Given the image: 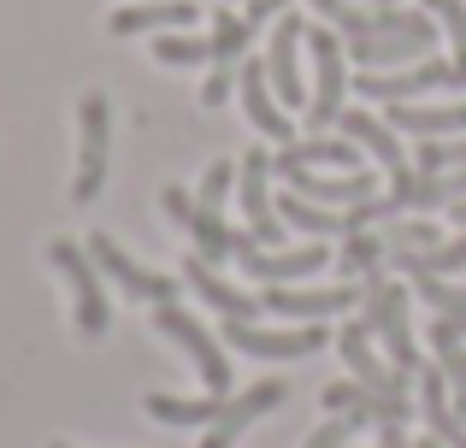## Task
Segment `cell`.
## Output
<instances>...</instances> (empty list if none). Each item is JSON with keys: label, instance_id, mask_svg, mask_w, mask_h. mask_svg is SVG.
Here are the masks:
<instances>
[{"label": "cell", "instance_id": "7", "mask_svg": "<svg viewBox=\"0 0 466 448\" xmlns=\"http://www.w3.org/2000/svg\"><path fill=\"white\" fill-rule=\"evenodd\" d=\"M154 324H159V331H166L171 343L183 348V354L195 360V372H201V383H207V390H213V395H225V390H230V360H225V348H218V336L207 331V324H195L189 313H183V307H171V301L154 313Z\"/></svg>", "mask_w": 466, "mask_h": 448}, {"label": "cell", "instance_id": "4", "mask_svg": "<svg viewBox=\"0 0 466 448\" xmlns=\"http://www.w3.org/2000/svg\"><path fill=\"white\" fill-rule=\"evenodd\" d=\"M47 265L71 284V301H77V331L83 336H101L106 324H113V307H106V295H101V272H95L89 248H77V242H47Z\"/></svg>", "mask_w": 466, "mask_h": 448}, {"label": "cell", "instance_id": "40", "mask_svg": "<svg viewBox=\"0 0 466 448\" xmlns=\"http://www.w3.org/2000/svg\"><path fill=\"white\" fill-rule=\"evenodd\" d=\"M378 6H396V0H378Z\"/></svg>", "mask_w": 466, "mask_h": 448}, {"label": "cell", "instance_id": "1", "mask_svg": "<svg viewBox=\"0 0 466 448\" xmlns=\"http://www.w3.org/2000/svg\"><path fill=\"white\" fill-rule=\"evenodd\" d=\"M337 130H342V136H354L378 165H384V177H390V195H384L390 213H408V207H413V189H420V165L408 160L401 136L384 124V118L360 113V106H342V113H337Z\"/></svg>", "mask_w": 466, "mask_h": 448}, {"label": "cell", "instance_id": "3", "mask_svg": "<svg viewBox=\"0 0 466 448\" xmlns=\"http://www.w3.org/2000/svg\"><path fill=\"white\" fill-rule=\"evenodd\" d=\"M360 324L372 336H384L396 372H420V348H413V336H408V289H401L396 277L378 272L372 284H366V319Z\"/></svg>", "mask_w": 466, "mask_h": 448}, {"label": "cell", "instance_id": "33", "mask_svg": "<svg viewBox=\"0 0 466 448\" xmlns=\"http://www.w3.org/2000/svg\"><path fill=\"white\" fill-rule=\"evenodd\" d=\"M384 230V242H390V254H408V248H437V224L431 219H401V224H378Z\"/></svg>", "mask_w": 466, "mask_h": 448}, {"label": "cell", "instance_id": "37", "mask_svg": "<svg viewBox=\"0 0 466 448\" xmlns=\"http://www.w3.org/2000/svg\"><path fill=\"white\" fill-rule=\"evenodd\" d=\"M349 437H354V425H349V419H337V413H330L325 425H319L313 437H308V448H349Z\"/></svg>", "mask_w": 466, "mask_h": 448}, {"label": "cell", "instance_id": "19", "mask_svg": "<svg viewBox=\"0 0 466 448\" xmlns=\"http://www.w3.org/2000/svg\"><path fill=\"white\" fill-rule=\"evenodd\" d=\"M278 402H284V383H278V378H266V383H254V390H242L237 402H225V413H218L213 425H207L201 448H230V443H237V437H242V431H248L260 413H272Z\"/></svg>", "mask_w": 466, "mask_h": 448}, {"label": "cell", "instance_id": "34", "mask_svg": "<svg viewBox=\"0 0 466 448\" xmlns=\"http://www.w3.org/2000/svg\"><path fill=\"white\" fill-rule=\"evenodd\" d=\"M425 12H431V18L449 30V42H455V59H466V0H425Z\"/></svg>", "mask_w": 466, "mask_h": 448}, {"label": "cell", "instance_id": "36", "mask_svg": "<svg viewBox=\"0 0 466 448\" xmlns=\"http://www.w3.org/2000/svg\"><path fill=\"white\" fill-rule=\"evenodd\" d=\"M237 71H242V65H218L213 77L201 83V106H225V101H230V89H237Z\"/></svg>", "mask_w": 466, "mask_h": 448}, {"label": "cell", "instance_id": "24", "mask_svg": "<svg viewBox=\"0 0 466 448\" xmlns=\"http://www.w3.org/2000/svg\"><path fill=\"white\" fill-rule=\"evenodd\" d=\"M360 142L354 136H325V130H319V136H308V142H284V154H278L272 165H337V172H366L360 165Z\"/></svg>", "mask_w": 466, "mask_h": 448}, {"label": "cell", "instance_id": "9", "mask_svg": "<svg viewBox=\"0 0 466 448\" xmlns=\"http://www.w3.org/2000/svg\"><path fill=\"white\" fill-rule=\"evenodd\" d=\"M89 260H95V272H106L125 295H137V301H154V307H166L171 295H177V277H166V272H148V265H137L125 248H118L113 236H101L95 230L89 236Z\"/></svg>", "mask_w": 466, "mask_h": 448}, {"label": "cell", "instance_id": "18", "mask_svg": "<svg viewBox=\"0 0 466 448\" xmlns=\"http://www.w3.org/2000/svg\"><path fill=\"white\" fill-rule=\"evenodd\" d=\"M183 284L195 289V295L207 301V307L218 313V319H260V301L248 295V289H237V284H225V277L213 272V260H201V254H189V260H183Z\"/></svg>", "mask_w": 466, "mask_h": 448}, {"label": "cell", "instance_id": "29", "mask_svg": "<svg viewBox=\"0 0 466 448\" xmlns=\"http://www.w3.org/2000/svg\"><path fill=\"white\" fill-rule=\"evenodd\" d=\"M207 42H213V65H242V54H248V42H254V24L237 18V12H218Z\"/></svg>", "mask_w": 466, "mask_h": 448}, {"label": "cell", "instance_id": "28", "mask_svg": "<svg viewBox=\"0 0 466 448\" xmlns=\"http://www.w3.org/2000/svg\"><path fill=\"white\" fill-rule=\"evenodd\" d=\"M148 413L159 425H213L218 413H225V395H207V402H183V395H148Z\"/></svg>", "mask_w": 466, "mask_h": 448}, {"label": "cell", "instance_id": "17", "mask_svg": "<svg viewBox=\"0 0 466 448\" xmlns=\"http://www.w3.org/2000/svg\"><path fill=\"white\" fill-rule=\"evenodd\" d=\"M384 124L396 136H466V101H449V106H431V101H390L384 106Z\"/></svg>", "mask_w": 466, "mask_h": 448}, {"label": "cell", "instance_id": "27", "mask_svg": "<svg viewBox=\"0 0 466 448\" xmlns=\"http://www.w3.org/2000/svg\"><path fill=\"white\" fill-rule=\"evenodd\" d=\"M390 260V242H384V230H354V236H342V260H337V272L342 277H372L378 265Z\"/></svg>", "mask_w": 466, "mask_h": 448}, {"label": "cell", "instance_id": "35", "mask_svg": "<svg viewBox=\"0 0 466 448\" xmlns=\"http://www.w3.org/2000/svg\"><path fill=\"white\" fill-rule=\"evenodd\" d=\"M230 184H237V165H230V160H213V165H207V177H201V195H195V201H201V207H225V195H230Z\"/></svg>", "mask_w": 466, "mask_h": 448}, {"label": "cell", "instance_id": "12", "mask_svg": "<svg viewBox=\"0 0 466 448\" xmlns=\"http://www.w3.org/2000/svg\"><path fill=\"white\" fill-rule=\"evenodd\" d=\"M225 343L237 354H260V360H301L325 348L319 324H296V331H260L254 319H225Z\"/></svg>", "mask_w": 466, "mask_h": 448}, {"label": "cell", "instance_id": "6", "mask_svg": "<svg viewBox=\"0 0 466 448\" xmlns=\"http://www.w3.org/2000/svg\"><path fill=\"white\" fill-rule=\"evenodd\" d=\"M77 124H83V142H77V177H71V195L77 201H95L106 184V142H113V106L106 95H83L77 106Z\"/></svg>", "mask_w": 466, "mask_h": 448}, {"label": "cell", "instance_id": "31", "mask_svg": "<svg viewBox=\"0 0 466 448\" xmlns=\"http://www.w3.org/2000/svg\"><path fill=\"white\" fill-rule=\"evenodd\" d=\"M154 59H159V65H201V59H213V42H201V35H177V30H159L154 35Z\"/></svg>", "mask_w": 466, "mask_h": 448}, {"label": "cell", "instance_id": "8", "mask_svg": "<svg viewBox=\"0 0 466 448\" xmlns=\"http://www.w3.org/2000/svg\"><path fill=\"white\" fill-rule=\"evenodd\" d=\"M159 207L171 213V224H177V230H189V236H195V254H201V260L218 265V260H230V254L242 248V230H230L213 207H201L189 189H166V195H159Z\"/></svg>", "mask_w": 466, "mask_h": 448}, {"label": "cell", "instance_id": "23", "mask_svg": "<svg viewBox=\"0 0 466 448\" xmlns=\"http://www.w3.org/2000/svg\"><path fill=\"white\" fill-rule=\"evenodd\" d=\"M437 35H349V59L366 71H390V65H413L431 54Z\"/></svg>", "mask_w": 466, "mask_h": 448}, {"label": "cell", "instance_id": "38", "mask_svg": "<svg viewBox=\"0 0 466 448\" xmlns=\"http://www.w3.org/2000/svg\"><path fill=\"white\" fill-rule=\"evenodd\" d=\"M289 12V0H248V12H242V18L248 24H266V18H284Z\"/></svg>", "mask_w": 466, "mask_h": 448}, {"label": "cell", "instance_id": "10", "mask_svg": "<svg viewBox=\"0 0 466 448\" xmlns=\"http://www.w3.org/2000/svg\"><path fill=\"white\" fill-rule=\"evenodd\" d=\"M301 201L313 207H354V201H372L378 195V177L372 172H313V165H272Z\"/></svg>", "mask_w": 466, "mask_h": 448}, {"label": "cell", "instance_id": "30", "mask_svg": "<svg viewBox=\"0 0 466 448\" xmlns=\"http://www.w3.org/2000/svg\"><path fill=\"white\" fill-rule=\"evenodd\" d=\"M455 201H466V165L461 172H431L413 189V213H437V207H455Z\"/></svg>", "mask_w": 466, "mask_h": 448}, {"label": "cell", "instance_id": "21", "mask_svg": "<svg viewBox=\"0 0 466 448\" xmlns=\"http://www.w3.org/2000/svg\"><path fill=\"white\" fill-rule=\"evenodd\" d=\"M330 265L325 242H313V248H296V254H266L260 242H254L248 254H242V272L260 277V284H308V277H319Z\"/></svg>", "mask_w": 466, "mask_h": 448}, {"label": "cell", "instance_id": "15", "mask_svg": "<svg viewBox=\"0 0 466 448\" xmlns=\"http://www.w3.org/2000/svg\"><path fill=\"white\" fill-rule=\"evenodd\" d=\"M237 83H242V113H248V124L260 130V136H272V142H289V106L272 95V77H266V59H242V71H237Z\"/></svg>", "mask_w": 466, "mask_h": 448}, {"label": "cell", "instance_id": "5", "mask_svg": "<svg viewBox=\"0 0 466 448\" xmlns=\"http://www.w3.org/2000/svg\"><path fill=\"white\" fill-rule=\"evenodd\" d=\"M308 54H313V71H319V83L308 95V124L313 130H337L349 71H342V47H337V30H330V24H308Z\"/></svg>", "mask_w": 466, "mask_h": 448}, {"label": "cell", "instance_id": "11", "mask_svg": "<svg viewBox=\"0 0 466 448\" xmlns=\"http://www.w3.org/2000/svg\"><path fill=\"white\" fill-rule=\"evenodd\" d=\"M319 402H325V413L349 419L354 431H366V425H408L413 419L408 395H378V390H366V383H325Z\"/></svg>", "mask_w": 466, "mask_h": 448}, {"label": "cell", "instance_id": "20", "mask_svg": "<svg viewBox=\"0 0 466 448\" xmlns=\"http://www.w3.org/2000/svg\"><path fill=\"white\" fill-rule=\"evenodd\" d=\"M337 354H342V366H349L366 390H378V395H408V372L384 366V360L372 354V331H366V324H349V331L337 336Z\"/></svg>", "mask_w": 466, "mask_h": 448}, {"label": "cell", "instance_id": "26", "mask_svg": "<svg viewBox=\"0 0 466 448\" xmlns=\"http://www.w3.org/2000/svg\"><path fill=\"white\" fill-rule=\"evenodd\" d=\"M431 348H437V366H443L449 402H455V413L466 419V343H461L455 319H431Z\"/></svg>", "mask_w": 466, "mask_h": 448}, {"label": "cell", "instance_id": "39", "mask_svg": "<svg viewBox=\"0 0 466 448\" xmlns=\"http://www.w3.org/2000/svg\"><path fill=\"white\" fill-rule=\"evenodd\" d=\"M449 219H455V224L466 230V201H455V213H449Z\"/></svg>", "mask_w": 466, "mask_h": 448}, {"label": "cell", "instance_id": "16", "mask_svg": "<svg viewBox=\"0 0 466 448\" xmlns=\"http://www.w3.org/2000/svg\"><path fill=\"white\" fill-rule=\"evenodd\" d=\"M266 177H272V154H242V213H248V236L260 242V248H272V242H284V219H278L272 195H266Z\"/></svg>", "mask_w": 466, "mask_h": 448}, {"label": "cell", "instance_id": "32", "mask_svg": "<svg viewBox=\"0 0 466 448\" xmlns=\"http://www.w3.org/2000/svg\"><path fill=\"white\" fill-rule=\"evenodd\" d=\"M413 165H420V177H431V172H461V165H466V136H431V142H420Z\"/></svg>", "mask_w": 466, "mask_h": 448}, {"label": "cell", "instance_id": "14", "mask_svg": "<svg viewBox=\"0 0 466 448\" xmlns=\"http://www.w3.org/2000/svg\"><path fill=\"white\" fill-rule=\"evenodd\" d=\"M354 295H360V289H349V284H330V289H308V284H266L260 307H266V313H278V319H296V324H319V319H330V313L354 307Z\"/></svg>", "mask_w": 466, "mask_h": 448}, {"label": "cell", "instance_id": "25", "mask_svg": "<svg viewBox=\"0 0 466 448\" xmlns=\"http://www.w3.org/2000/svg\"><path fill=\"white\" fill-rule=\"evenodd\" d=\"M171 24H195V0H137V6H118L106 18L113 35H148V30H171Z\"/></svg>", "mask_w": 466, "mask_h": 448}, {"label": "cell", "instance_id": "41", "mask_svg": "<svg viewBox=\"0 0 466 448\" xmlns=\"http://www.w3.org/2000/svg\"><path fill=\"white\" fill-rule=\"evenodd\" d=\"M54 448H66V443H54Z\"/></svg>", "mask_w": 466, "mask_h": 448}, {"label": "cell", "instance_id": "22", "mask_svg": "<svg viewBox=\"0 0 466 448\" xmlns=\"http://www.w3.org/2000/svg\"><path fill=\"white\" fill-rule=\"evenodd\" d=\"M420 413H425V425H431V437L443 443V448H466V419L455 413V402H449L443 366H425L420 372Z\"/></svg>", "mask_w": 466, "mask_h": 448}, {"label": "cell", "instance_id": "13", "mask_svg": "<svg viewBox=\"0 0 466 448\" xmlns=\"http://www.w3.org/2000/svg\"><path fill=\"white\" fill-rule=\"evenodd\" d=\"M301 42H308V24L296 12H284L272 30V47H266V77H272V95L284 106H308V83H301Z\"/></svg>", "mask_w": 466, "mask_h": 448}, {"label": "cell", "instance_id": "2", "mask_svg": "<svg viewBox=\"0 0 466 448\" xmlns=\"http://www.w3.org/2000/svg\"><path fill=\"white\" fill-rule=\"evenodd\" d=\"M437 89H466V59H413V71H366L360 77V95L366 101H425Z\"/></svg>", "mask_w": 466, "mask_h": 448}]
</instances>
